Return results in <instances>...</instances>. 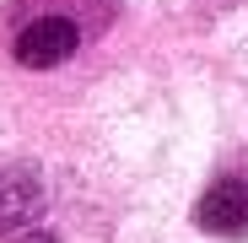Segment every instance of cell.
Returning a JSON list of instances; mask_svg holds the SVG:
<instances>
[{"label": "cell", "instance_id": "2", "mask_svg": "<svg viewBox=\"0 0 248 243\" xmlns=\"http://www.w3.org/2000/svg\"><path fill=\"white\" fill-rule=\"evenodd\" d=\"M194 227L221 232V238L243 232L248 227V178H216L194 206Z\"/></svg>", "mask_w": 248, "mask_h": 243}, {"label": "cell", "instance_id": "3", "mask_svg": "<svg viewBox=\"0 0 248 243\" xmlns=\"http://www.w3.org/2000/svg\"><path fill=\"white\" fill-rule=\"evenodd\" d=\"M38 206H44L38 173H27V168H0V232H16Z\"/></svg>", "mask_w": 248, "mask_h": 243}, {"label": "cell", "instance_id": "1", "mask_svg": "<svg viewBox=\"0 0 248 243\" xmlns=\"http://www.w3.org/2000/svg\"><path fill=\"white\" fill-rule=\"evenodd\" d=\"M76 49H81V27H76L65 11L32 16V22L11 38V54H16L27 70H54V65H65Z\"/></svg>", "mask_w": 248, "mask_h": 243}]
</instances>
